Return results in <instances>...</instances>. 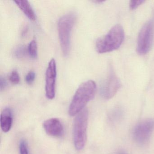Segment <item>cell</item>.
Listing matches in <instances>:
<instances>
[{"label":"cell","instance_id":"obj_1","mask_svg":"<svg viewBox=\"0 0 154 154\" xmlns=\"http://www.w3.org/2000/svg\"><path fill=\"white\" fill-rule=\"evenodd\" d=\"M96 88V83L92 80L86 81L79 86L69 106L68 113L70 116H75L84 109L86 104L94 97Z\"/></svg>","mask_w":154,"mask_h":154},{"label":"cell","instance_id":"obj_2","mask_svg":"<svg viewBox=\"0 0 154 154\" xmlns=\"http://www.w3.org/2000/svg\"><path fill=\"white\" fill-rule=\"evenodd\" d=\"M124 39V31L120 25L113 26L106 35L97 39L96 50L100 54H104L117 50L121 45Z\"/></svg>","mask_w":154,"mask_h":154},{"label":"cell","instance_id":"obj_3","mask_svg":"<svg viewBox=\"0 0 154 154\" xmlns=\"http://www.w3.org/2000/svg\"><path fill=\"white\" fill-rule=\"evenodd\" d=\"M75 14L68 13L62 16L58 22V32L60 46L63 54L67 56L71 48V36L75 23Z\"/></svg>","mask_w":154,"mask_h":154},{"label":"cell","instance_id":"obj_4","mask_svg":"<svg viewBox=\"0 0 154 154\" xmlns=\"http://www.w3.org/2000/svg\"><path fill=\"white\" fill-rule=\"evenodd\" d=\"M89 113L87 109H84L76 115L73 125L74 143L78 150L82 149L87 140V130Z\"/></svg>","mask_w":154,"mask_h":154},{"label":"cell","instance_id":"obj_5","mask_svg":"<svg viewBox=\"0 0 154 154\" xmlns=\"http://www.w3.org/2000/svg\"><path fill=\"white\" fill-rule=\"evenodd\" d=\"M154 36V14L140 31L137 42V52L140 55L149 53L153 45Z\"/></svg>","mask_w":154,"mask_h":154},{"label":"cell","instance_id":"obj_6","mask_svg":"<svg viewBox=\"0 0 154 154\" xmlns=\"http://www.w3.org/2000/svg\"><path fill=\"white\" fill-rule=\"evenodd\" d=\"M121 86L120 81L111 66L108 77L101 87V95L106 100L111 99L116 94Z\"/></svg>","mask_w":154,"mask_h":154},{"label":"cell","instance_id":"obj_7","mask_svg":"<svg viewBox=\"0 0 154 154\" xmlns=\"http://www.w3.org/2000/svg\"><path fill=\"white\" fill-rule=\"evenodd\" d=\"M154 129V120L148 119L140 122L137 125L134 132L133 137L139 145H143L148 141Z\"/></svg>","mask_w":154,"mask_h":154},{"label":"cell","instance_id":"obj_8","mask_svg":"<svg viewBox=\"0 0 154 154\" xmlns=\"http://www.w3.org/2000/svg\"><path fill=\"white\" fill-rule=\"evenodd\" d=\"M56 78V63L55 60L53 58L48 63L45 75L46 96L49 100H52L55 96Z\"/></svg>","mask_w":154,"mask_h":154},{"label":"cell","instance_id":"obj_9","mask_svg":"<svg viewBox=\"0 0 154 154\" xmlns=\"http://www.w3.org/2000/svg\"><path fill=\"white\" fill-rule=\"evenodd\" d=\"M43 127L49 136L59 137L64 134V128L61 121L57 118H52L45 121Z\"/></svg>","mask_w":154,"mask_h":154},{"label":"cell","instance_id":"obj_10","mask_svg":"<svg viewBox=\"0 0 154 154\" xmlns=\"http://www.w3.org/2000/svg\"><path fill=\"white\" fill-rule=\"evenodd\" d=\"M1 127L4 132H8L11 128L13 122L12 111L9 108H6L1 114Z\"/></svg>","mask_w":154,"mask_h":154},{"label":"cell","instance_id":"obj_11","mask_svg":"<svg viewBox=\"0 0 154 154\" xmlns=\"http://www.w3.org/2000/svg\"><path fill=\"white\" fill-rule=\"evenodd\" d=\"M16 5L22 11L25 15L32 21L36 20V16L32 7L27 1H14Z\"/></svg>","mask_w":154,"mask_h":154},{"label":"cell","instance_id":"obj_12","mask_svg":"<svg viewBox=\"0 0 154 154\" xmlns=\"http://www.w3.org/2000/svg\"><path fill=\"white\" fill-rule=\"evenodd\" d=\"M28 52L33 58H36L38 56V46L36 41L33 40L29 43L28 47Z\"/></svg>","mask_w":154,"mask_h":154},{"label":"cell","instance_id":"obj_13","mask_svg":"<svg viewBox=\"0 0 154 154\" xmlns=\"http://www.w3.org/2000/svg\"><path fill=\"white\" fill-rule=\"evenodd\" d=\"M26 48L23 45L18 46L13 51L14 57L18 59H22L26 56Z\"/></svg>","mask_w":154,"mask_h":154},{"label":"cell","instance_id":"obj_14","mask_svg":"<svg viewBox=\"0 0 154 154\" xmlns=\"http://www.w3.org/2000/svg\"><path fill=\"white\" fill-rule=\"evenodd\" d=\"M122 115V112L121 110L116 109L111 113L110 119L112 122H115L121 119Z\"/></svg>","mask_w":154,"mask_h":154},{"label":"cell","instance_id":"obj_15","mask_svg":"<svg viewBox=\"0 0 154 154\" xmlns=\"http://www.w3.org/2000/svg\"><path fill=\"white\" fill-rule=\"evenodd\" d=\"M20 77L17 70H13L9 76V80L13 84H18L20 82Z\"/></svg>","mask_w":154,"mask_h":154},{"label":"cell","instance_id":"obj_16","mask_svg":"<svg viewBox=\"0 0 154 154\" xmlns=\"http://www.w3.org/2000/svg\"><path fill=\"white\" fill-rule=\"evenodd\" d=\"M145 2L144 0H133L131 1L129 3V8L131 10H135L139 6Z\"/></svg>","mask_w":154,"mask_h":154},{"label":"cell","instance_id":"obj_17","mask_svg":"<svg viewBox=\"0 0 154 154\" xmlns=\"http://www.w3.org/2000/svg\"><path fill=\"white\" fill-rule=\"evenodd\" d=\"M35 73L33 71H30L26 75L25 80L26 82L29 85H31L34 82L35 79Z\"/></svg>","mask_w":154,"mask_h":154},{"label":"cell","instance_id":"obj_18","mask_svg":"<svg viewBox=\"0 0 154 154\" xmlns=\"http://www.w3.org/2000/svg\"><path fill=\"white\" fill-rule=\"evenodd\" d=\"M20 154H29L28 149L26 142L24 140H22L20 143Z\"/></svg>","mask_w":154,"mask_h":154},{"label":"cell","instance_id":"obj_19","mask_svg":"<svg viewBox=\"0 0 154 154\" xmlns=\"http://www.w3.org/2000/svg\"><path fill=\"white\" fill-rule=\"evenodd\" d=\"M8 85L7 80L5 79V77L2 76H1L0 78V90L2 91L4 90L7 87Z\"/></svg>","mask_w":154,"mask_h":154},{"label":"cell","instance_id":"obj_20","mask_svg":"<svg viewBox=\"0 0 154 154\" xmlns=\"http://www.w3.org/2000/svg\"><path fill=\"white\" fill-rule=\"evenodd\" d=\"M27 31V27H25V28L23 29V32H22V35H25Z\"/></svg>","mask_w":154,"mask_h":154},{"label":"cell","instance_id":"obj_21","mask_svg":"<svg viewBox=\"0 0 154 154\" xmlns=\"http://www.w3.org/2000/svg\"><path fill=\"white\" fill-rule=\"evenodd\" d=\"M104 1H94V2H95L96 3H103V2H104Z\"/></svg>","mask_w":154,"mask_h":154}]
</instances>
